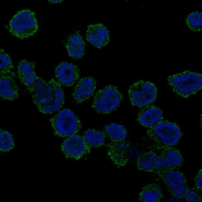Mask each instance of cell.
<instances>
[{
  "label": "cell",
  "instance_id": "8fae6325",
  "mask_svg": "<svg viewBox=\"0 0 202 202\" xmlns=\"http://www.w3.org/2000/svg\"><path fill=\"white\" fill-rule=\"evenodd\" d=\"M130 143L125 139L110 140L107 145L108 155L117 168H122L127 163Z\"/></svg>",
  "mask_w": 202,
  "mask_h": 202
},
{
  "label": "cell",
  "instance_id": "ac0fdd59",
  "mask_svg": "<svg viewBox=\"0 0 202 202\" xmlns=\"http://www.w3.org/2000/svg\"><path fill=\"white\" fill-rule=\"evenodd\" d=\"M0 95L3 99L11 101L19 97L18 89L11 76L0 75Z\"/></svg>",
  "mask_w": 202,
  "mask_h": 202
},
{
  "label": "cell",
  "instance_id": "484cf974",
  "mask_svg": "<svg viewBox=\"0 0 202 202\" xmlns=\"http://www.w3.org/2000/svg\"><path fill=\"white\" fill-rule=\"evenodd\" d=\"M187 202H201L202 196L201 193L195 188H188L185 191L183 197Z\"/></svg>",
  "mask_w": 202,
  "mask_h": 202
},
{
  "label": "cell",
  "instance_id": "4316f807",
  "mask_svg": "<svg viewBox=\"0 0 202 202\" xmlns=\"http://www.w3.org/2000/svg\"><path fill=\"white\" fill-rule=\"evenodd\" d=\"M202 168L199 170L198 173L195 178V188L197 191L201 193L202 191Z\"/></svg>",
  "mask_w": 202,
  "mask_h": 202
},
{
  "label": "cell",
  "instance_id": "7a4b0ae2",
  "mask_svg": "<svg viewBox=\"0 0 202 202\" xmlns=\"http://www.w3.org/2000/svg\"><path fill=\"white\" fill-rule=\"evenodd\" d=\"M147 133L153 141V148L159 150L176 145L182 136L180 129L177 124L163 120L149 128Z\"/></svg>",
  "mask_w": 202,
  "mask_h": 202
},
{
  "label": "cell",
  "instance_id": "52a82bcc",
  "mask_svg": "<svg viewBox=\"0 0 202 202\" xmlns=\"http://www.w3.org/2000/svg\"><path fill=\"white\" fill-rule=\"evenodd\" d=\"M128 94L132 104L139 107H144L153 102L156 99L157 89L153 83L140 80L131 85Z\"/></svg>",
  "mask_w": 202,
  "mask_h": 202
},
{
  "label": "cell",
  "instance_id": "ffe728a7",
  "mask_svg": "<svg viewBox=\"0 0 202 202\" xmlns=\"http://www.w3.org/2000/svg\"><path fill=\"white\" fill-rule=\"evenodd\" d=\"M158 155L152 150L140 154L136 158L137 169L145 172H153Z\"/></svg>",
  "mask_w": 202,
  "mask_h": 202
},
{
  "label": "cell",
  "instance_id": "3957f363",
  "mask_svg": "<svg viewBox=\"0 0 202 202\" xmlns=\"http://www.w3.org/2000/svg\"><path fill=\"white\" fill-rule=\"evenodd\" d=\"M168 81L175 93L185 98L195 94L202 88V75L188 71L169 76Z\"/></svg>",
  "mask_w": 202,
  "mask_h": 202
},
{
  "label": "cell",
  "instance_id": "5b68a950",
  "mask_svg": "<svg viewBox=\"0 0 202 202\" xmlns=\"http://www.w3.org/2000/svg\"><path fill=\"white\" fill-rule=\"evenodd\" d=\"M55 135L58 137H68L76 134L80 129V120L71 110L65 109L59 111L50 120Z\"/></svg>",
  "mask_w": 202,
  "mask_h": 202
},
{
  "label": "cell",
  "instance_id": "cb8c5ba5",
  "mask_svg": "<svg viewBox=\"0 0 202 202\" xmlns=\"http://www.w3.org/2000/svg\"><path fill=\"white\" fill-rule=\"evenodd\" d=\"M0 75L14 74L12 72L14 66L10 56L3 49H0Z\"/></svg>",
  "mask_w": 202,
  "mask_h": 202
},
{
  "label": "cell",
  "instance_id": "5bb4252c",
  "mask_svg": "<svg viewBox=\"0 0 202 202\" xmlns=\"http://www.w3.org/2000/svg\"><path fill=\"white\" fill-rule=\"evenodd\" d=\"M96 82L93 78L87 77L80 79L76 86L72 97L77 104L89 99L93 94Z\"/></svg>",
  "mask_w": 202,
  "mask_h": 202
},
{
  "label": "cell",
  "instance_id": "277c9868",
  "mask_svg": "<svg viewBox=\"0 0 202 202\" xmlns=\"http://www.w3.org/2000/svg\"><path fill=\"white\" fill-rule=\"evenodd\" d=\"M7 27L12 35L24 39L34 35L38 31L39 25L35 13L26 9L17 12Z\"/></svg>",
  "mask_w": 202,
  "mask_h": 202
},
{
  "label": "cell",
  "instance_id": "9c48e42d",
  "mask_svg": "<svg viewBox=\"0 0 202 202\" xmlns=\"http://www.w3.org/2000/svg\"><path fill=\"white\" fill-rule=\"evenodd\" d=\"M156 160L154 173L168 169H178L182 165L183 157L179 150L172 146L162 148Z\"/></svg>",
  "mask_w": 202,
  "mask_h": 202
},
{
  "label": "cell",
  "instance_id": "6da1fadb",
  "mask_svg": "<svg viewBox=\"0 0 202 202\" xmlns=\"http://www.w3.org/2000/svg\"><path fill=\"white\" fill-rule=\"evenodd\" d=\"M34 103L43 113H51L59 110L63 106L64 95L61 85L53 79L46 82L38 77L28 89Z\"/></svg>",
  "mask_w": 202,
  "mask_h": 202
},
{
  "label": "cell",
  "instance_id": "603a6c76",
  "mask_svg": "<svg viewBox=\"0 0 202 202\" xmlns=\"http://www.w3.org/2000/svg\"><path fill=\"white\" fill-rule=\"evenodd\" d=\"M186 24L191 30L195 32L200 31L202 30V13L198 11L189 14L186 20Z\"/></svg>",
  "mask_w": 202,
  "mask_h": 202
},
{
  "label": "cell",
  "instance_id": "d6986e66",
  "mask_svg": "<svg viewBox=\"0 0 202 202\" xmlns=\"http://www.w3.org/2000/svg\"><path fill=\"white\" fill-rule=\"evenodd\" d=\"M164 198L160 187L154 183L145 186L139 195L141 202H160Z\"/></svg>",
  "mask_w": 202,
  "mask_h": 202
},
{
  "label": "cell",
  "instance_id": "e0dca14e",
  "mask_svg": "<svg viewBox=\"0 0 202 202\" xmlns=\"http://www.w3.org/2000/svg\"><path fill=\"white\" fill-rule=\"evenodd\" d=\"M65 46L69 55L74 59H80L84 54L85 42L78 31L68 37Z\"/></svg>",
  "mask_w": 202,
  "mask_h": 202
},
{
  "label": "cell",
  "instance_id": "44dd1931",
  "mask_svg": "<svg viewBox=\"0 0 202 202\" xmlns=\"http://www.w3.org/2000/svg\"><path fill=\"white\" fill-rule=\"evenodd\" d=\"M86 142L91 147L98 148L105 143L106 136L103 131L94 129H88L82 136Z\"/></svg>",
  "mask_w": 202,
  "mask_h": 202
},
{
  "label": "cell",
  "instance_id": "30bf717a",
  "mask_svg": "<svg viewBox=\"0 0 202 202\" xmlns=\"http://www.w3.org/2000/svg\"><path fill=\"white\" fill-rule=\"evenodd\" d=\"M91 148L82 136L76 134L68 136L61 145V150L67 158L76 160L89 153Z\"/></svg>",
  "mask_w": 202,
  "mask_h": 202
},
{
  "label": "cell",
  "instance_id": "ba28073f",
  "mask_svg": "<svg viewBox=\"0 0 202 202\" xmlns=\"http://www.w3.org/2000/svg\"><path fill=\"white\" fill-rule=\"evenodd\" d=\"M155 174L162 180L172 196L180 199H183L188 187L183 173L178 169H172L159 171Z\"/></svg>",
  "mask_w": 202,
  "mask_h": 202
},
{
  "label": "cell",
  "instance_id": "2e32d148",
  "mask_svg": "<svg viewBox=\"0 0 202 202\" xmlns=\"http://www.w3.org/2000/svg\"><path fill=\"white\" fill-rule=\"evenodd\" d=\"M35 63L25 59L21 60L17 66V73L20 81L28 89L38 77L35 71Z\"/></svg>",
  "mask_w": 202,
  "mask_h": 202
},
{
  "label": "cell",
  "instance_id": "d4e9b609",
  "mask_svg": "<svg viewBox=\"0 0 202 202\" xmlns=\"http://www.w3.org/2000/svg\"><path fill=\"white\" fill-rule=\"evenodd\" d=\"M12 135L8 131L0 129V149L3 152H8L14 146Z\"/></svg>",
  "mask_w": 202,
  "mask_h": 202
},
{
  "label": "cell",
  "instance_id": "4fadbf2b",
  "mask_svg": "<svg viewBox=\"0 0 202 202\" xmlns=\"http://www.w3.org/2000/svg\"><path fill=\"white\" fill-rule=\"evenodd\" d=\"M86 38L91 44L100 48L109 43V32L106 26L102 23L90 25L87 26Z\"/></svg>",
  "mask_w": 202,
  "mask_h": 202
},
{
  "label": "cell",
  "instance_id": "83f0119b",
  "mask_svg": "<svg viewBox=\"0 0 202 202\" xmlns=\"http://www.w3.org/2000/svg\"><path fill=\"white\" fill-rule=\"evenodd\" d=\"M50 3L54 4L61 2L63 0H48Z\"/></svg>",
  "mask_w": 202,
  "mask_h": 202
},
{
  "label": "cell",
  "instance_id": "7402d4cb",
  "mask_svg": "<svg viewBox=\"0 0 202 202\" xmlns=\"http://www.w3.org/2000/svg\"><path fill=\"white\" fill-rule=\"evenodd\" d=\"M103 132L110 140L125 139L127 136L125 128L121 124L115 123L105 125Z\"/></svg>",
  "mask_w": 202,
  "mask_h": 202
},
{
  "label": "cell",
  "instance_id": "9a60e30c",
  "mask_svg": "<svg viewBox=\"0 0 202 202\" xmlns=\"http://www.w3.org/2000/svg\"><path fill=\"white\" fill-rule=\"evenodd\" d=\"M144 107L137 117V121L141 125L150 128L163 120V113L159 108L153 105Z\"/></svg>",
  "mask_w": 202,
  "mask_h": 202
},
{
  "label": "cell",
  "instance_id": "7c38bea8",
  "mask_svg": "<svg viewBox=\"0 0 202 202\" xmlns=\"http://www.w3.org/2000/svg\"><path fill=\"white\" fill-rule=\"evenodd\" d=\"M55 75L58 82L66 87L73 85L80 78L78 67L67 62H62L56 67Z\"/></svg>",
  "mask_w": 202,
  "mask_h": 202
},
{
  "label": "cell",
  "instance_id": "8992f818",
  "mask_svg": "<svg viewBox=\"0 0 202 202\" xmlns=\"http://www.w3.org/2000/svg\"><path fill=\"white\" fill-rule=\"evenodd\" d=\"M122 98V94L116 87L108 85L96 93L92 107L99 113L108 114L117 109Z\"/></svg>",
  "mask_w": 202,
  "mask_h": 202
}]
</instances>
